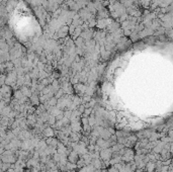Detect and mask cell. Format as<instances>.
<instances>
[{"label":"cell","mask_w":173,"mask_h":172,"mask_svg":"<svg viewBox=\"0 0 173 172\" xmlns=\"http://www.w3.org/2000/svg\"><path fill=\"white\" fill-rule=\"evenodd\" d=\"M109 156H110L109 150H103V151L101 152V157H102V158H104L105 160H107V159L109 158Z\"/></svg>","instance_id":"cell-1"},{"label":"cell","mask_w":173,"mask_h":172,"mask_svg":"<svg viewBox=\"0 0 173 172\" xmlns=\"http://www.w3.org/2000/svg\"><path fill=\"white\" fill-rule=\"evenodd\" d=\"M76 158H77V154H76V153H71V155L69 156V159H70L71 162H75Z\"/></svg>","instance_id":"cell-2"},{"label":"cell","mask_w":173,"mask_h":172,"mask_svg":"<svg viewBox=\"0 0 173 172\" xmlns=\"http://www.w3.org/2000/svg\"><path fill=\"white\" fill-rule=\"evenodd\" d=\"M109 172H118V170H117V169H114V168H111V169L109 170Z\"/></svg>","instance_id":"cell-3"},{"label":"cell","mask_w":173,"mask_h":172,"mask_svg":"<svg viewBox=\"0 0 173 172\" xmlns=\"http://www.w3.org/2000/svg\"><path fill=\"white\" fill-rule=\"evenodd\" d=\"M68 166H69V168H70V169H72V168H75V165H72V164H69Z\"/></svg>","instance_id":"cell-4"}]
</instances>
